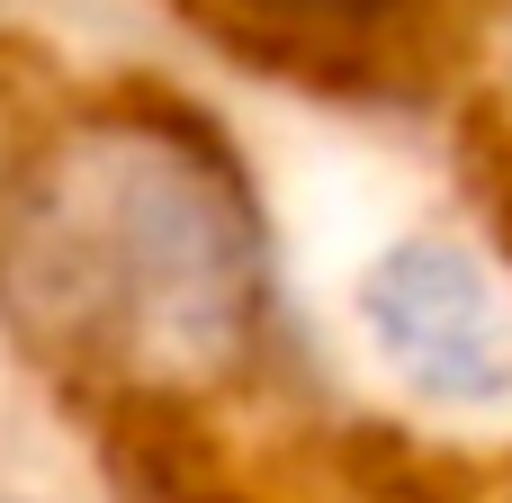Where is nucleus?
I'll use <instances>...</instances> for the list:
<instances>
[{
	"label": "nucleus",
	"mask_w": 512,
	"mask_h": 503,
	"mask_svg": "<svg viewBox=\"0 0 512 503\" xmlns=\"http://www.w3.org/2000/svg\"><path fill=\"white\" fill-rule=\"evenodd\" d=\"M207 9H225V36L252 54L324 63V54H387L450 0H207Z\"/></svg>",
	"instance_id": "obj_3"
},
{
	"label": "nucleus",
	"mask_w": 512,
	"mask_h": 503,
	"mask_svg": "<svg viewBox=\"0 0 512 503\" xmlns=\"http://www.w3.org/2000/svg\"><path fill=\"white\" fill-rule=\"evenodd\" d=\"M0 315L108 378H216L279 324L243 153L162 90L72 108L0 171Z\"/></svg>",
	"instance_id": "obj_1"
},
{
	"label": "nucleus",
	"mask_w": 512,
	"mask_h": 503,
	"mask_svg": "<svg viewBox=\"0 0 512 503\" xmlns=\"http://www.w3.org/2000/svg\"><path fill=\"white\" fill-rule=\"evenodd\" d=\"M360 333L396 387L441 414L512 405V297L459 234H396L360 270Z\"/></svg>",
	"instance_id": "obj_2"
}]
</instances>
